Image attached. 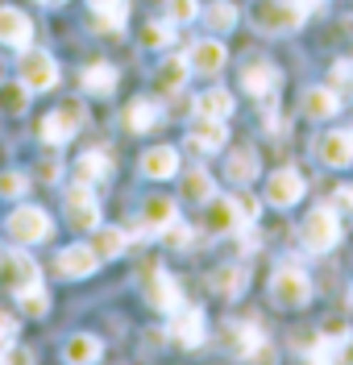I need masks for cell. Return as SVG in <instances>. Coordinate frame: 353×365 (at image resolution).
<instances>
[{"label":"cell","mask_w":353,"mask_h":365,"mask_svg":"<svg viewBox=\"0 0 353 365\" xmlns=\"http://www.w3.org/2000/svg\"><path fill=\"white\" fill-rule=\"evenodd\" d=\"M170 38H175L170 21H150L145 29H141V42L150 46V50H163V46H170Z\"/></svg>","instance_id":"38"},{"label":"cell","mask_w":353,"mask_h":365,"mask_svg":"<svg viewBox=\"0 0 353 365\" xmlns=\"http://www.w3.org/2000/svg\"><path fill=\"white\" fill-rule=\"evenodd\" d=\"M125 125H129L133 133H150V129L158 125V108H154L150 100H133V104L125 108Z\"/></svg>","instance_id":"31"},{"label":"cell","mask_w":353,"mask_h":365,"mask_svg":"<svg viewBox=\"0 0 353 365\" xmlns=\"http://www.w3.org/2000/svg\"><path fill=\"white\" fill-rule=\"evenodd\" d=\"M166 237H170V245H179V250H183V245L191 241V228H183V225H170V228H166Z\"/></svg>","instance_id":"44"},{"label":"cell","mask_w":353,"mask_h":365,"mask_svg":"<svg viewBox=\"0 0 353 365\" xmlns=\"http://www.w3.org/2000/svg\"><path fill=\"white\" fill-rule=\"evenodd\" d=\"M75 170H79V182H100L113 175V158L104 150H88L83 158L75 162Z\"/></svg>","instance_id":"27"},{"label":"cell","mask_w":353,"mask_h":365,"mask_svg":"<svg viewBox=\"0 0 353 365\" xmlns=\"http://www.w3.org/2000/svg\"><path fill=\"white\" fill-rule=\"evenodd\" d=\"M233 204H237V220H241V228H245V225H258V216H262L258 195L241 191V195H233Z\"/></svg>","instance_id":"39"},{"label":"cell","mask_w":353,"mask_h":365,"mask_svg":"<svg viewBox=\"0 0 353 365\" xmlns=\"http://www.w3.org/2000/svg\"><path fill=\"white\" fill-rule=\"evenodd\" d=\"M212 195H216V182H212L208 170H188V179H183V200L188 204H208Z\"/></svg>","instance_id":"29"},{"label":"cell","mask_w":353,"mask_h":365,"mask_svg":"<svg viewBox=\"0 0 353 365\" xmlns=\"http://www.w3.org/2000/svg\"><path fill=\"white\" fill-rule=\"evenodd\" d=\"M241 88L250 91L254 100H270L275 88H279V67H275V63H266V58L245 63V71H241Z\"/></svg>","instance_id":"14"},{"label":"cell","mask_w":353,"mask_h":365,"mask_svg":"<svg viewBox=\"0 0 353 365\" xmlns=\"http://www.w3.org/2000/svg\"><path fill=\"white\" fill-rule=\"evenodd\" d=\"M188 141L200 154H220L225 141H229V129H225V120H204V116H200V125H191Z\"/></svg>","instance_id":"19"},{"label":"cell","mask_w":353,"mask_h":365,"mask_svg":"<svg viewBox=\"0 0 353 365\" xmlns=\"http://www.w3.org/2000/svg\"><path fill=\"white\" fill-rule=\"evenodd\" d=\"M316 9H324V0H262V4H254V25L262 34H291Z\"/></svg>","instance_id":"1"},{"label":"cell","mask_w":353,"mask_h":365,"mask_svg":"<svg viewBox=\"0 0 353 365\" xmlns=\"http://www.w3.org/2000/svg\"><path fill=\"white\" fill-rule=\"evenodd\" d=\"M17 79H21L29 91H50L58 88V63H54V54L46 50H21V63H17Z\"/></svg>","instance_id":"3"},{"label":"cell","mask_w":353,"mask_h":365,"mask_svg":"<svg viewBox=\"0 0 353 365\" xmlns=\"http://www.w3.org/2000/svg\"><path fill=\"white\" fill-rule=\"evenodd\" d=\"M0 287H9L13 295L25 287H38V262L17 245L13 253H0Z\"/></svg>","instance_id":"7"},{"label":"cell","mask_w":353,"mask_h":365,"mask_svg":"<svg viewBox=\"0 0 353 365\" xmlns=\"http://www.w3.org/2000/svg\"><path fill=\"white\" fill-rule=\"evenodd\" d=\"M96 266H100V253L92 245H67L54 262V270L63 278H88V274H96Z\"/></svg>","instance_id":"15"},{"label":"cell","mask_w":353,"mask_h":365,"mask_svg":"<svg viewBox=\"0 0 353 365\" xmlns=\"http://www.w3.org/2000/svg\"><path fill=\"white\" fill-rule=\"evenodd\" d=\"M17 303H21L25 316H34V319H42V316H46V307H50L42 282H38V287H25V291H17Z\"/></svg>","instance_id":"34"},{"label":"cell","mask_w":353,"mask_h":365,"mask_svg":"<svg viewBox=\"0 0 353 365\" xmlns=\"http://www.w3.org/2000/svg\"><path fill=\"white\" fill-rule=\"evenodd\" d=\"M204 21H208V29H216V34H225V29H233V25H237V9L229 4V0H216V4H208Z\"/></svg>","instance_id":"35"},{"label":"cell","mask_w":353,"mask_h":365,"mask_svg":"<svg viewBox=\"0 0 353 365\" xmlns=\"http://www.w3.org/2000/svg\"><path fill=\"white\" fill-rule=\"evenodd\" d=\"M349 303H353V291H349Z\"/></svg>","instance_id":"49"},{"label":"cell","mask_w":353,"mask_h":365,"mask_svg":"<svg viewBox=\"0 0 353 365\" xmlns=\"http://www.w3.org/2000/svg\"><path fill=\"white\" fill-rule=\"evenodd\" d=\"M38 4H63V0H38Z\"/></svg>","instance_id":"48"},{"label":"cell","mask_w":353,"mask_h":365,"mask_svg":"<svg viewBox=\"0 0 353 365\" xmlns=\"http://www.w3.org/2000/svg\"><path fill=\"white\" fill-rule=\"evenodd\" d=\"M270 299L279 307H307L312 303V278H307L304 266L282 262L279 270L270 274Z\"/></svg>","instance_id":"2"},{"label":"cell","mask_w":353,"mask_h":365,"mask_svg":"<svg viewBox=\"0 0 353 365\" xmlns=\"http://www.w3.org/2000/svg\"><path fill=\"white\" fill-rule=\"evenodd\" d=\"M92 237H96L92 250L100 253V262H108V257H121V253H125V245H129V237H125L117 225H100Z\"/></svg>","instance_id":"26"},{"label":"cell","mask_w":353,"mask_h":365,"mask_svg":"<svg viewBox=\"0 0 353 365\" xmlns=\"http://www.w3.org/2000/svg\"><path fill=\"white\" fill-rule=\"evenodd\" d=\"M337 79H341V83H349V79H353V67H349V63H337Z\"/></svg>","instance_id":"46"},{"label":"cell","mask_w":353,"mask_h":365,"mask_svg":"<svg viewBox=\"0 0 353 365\" xmlns=\"http://www.w3.org/2000/svg\"><path fill=\"white\" fill-rule=\"evenodd\" d=\"M113 88H117V71L108 67V63H96V67L83 71V91H92V96H108Z\"/></svg>","instance_id":"32"},{"label":"cell","mask_w":353,"mask_h":365,"mask_svg":"<svg viewBox=\"0 0 353 365\" xmlns=\"http://www.w3.org/2000/svg\"><path fill=\"white\" fill-rule=\"evenodd\" d=\"M337 204H345L353 212V187H341V195H337Z\"/></svg>","instance_id":"47"},{"label":"cell","mask_w":353,"mask_h":365,"mask_svg":"<svg viewBox=\"0 0 353 365\" xmlns=\"http://www.w3.org/2000/svg\"><path fill=\"white\" fill-rule=\"evenodd\" d=\"M0 42L13 50H29V42H34V21L13 4H0Z\"/></svg>","instance_id":"13"},{"label":"cell","mask_w":353,"mask_h":365,"mask_svg":"<svg viewBox=\"0 0 353 365\" xmlns=\"http://www.w3.org/2000/svg\"><path fill=\"white\" fill-rule=\"evenodd\" d=\"M38 170H42V179H58V162H42V166H38Z\"/></svg>","instance_id":"45"},{"label":"cell","mask_w":353,"mask_h":365,"mask_svg":"<svg viewBox=\"0 0 353 365\" xmlns=\"http://www.w3.org/2000/svg\"><path fill=\"white\" fill-rule=\"evenodd\" d=\"M96 9V25L100 29H121L129 17V0H88Z\"/></svg>","instance_id":"30"},{"label":"cell","mask_w":353,"mask_h":365,"mask_svg":"<svg viewBox=\"0 0 353 365\" xmlns=\"http://www.w3.org/2000/svg\"><path fill=\"white\" fill-rule=\"evenodd\" d=\"M258 170H262V158H258V150H254V145L233 150V154H229V162H225V175H229L233 182H250Z\"/></svg>","instance_id":"25"},{"label":"cell","mask_w":353,"mask_h":365,"mask_svg":"<svg viewBox=\"0 0 353 365\" xmlns=\"http://www.w3.org/2000/svg\"><path fill=\"white\" fill-rule=\"evenodd\" d=\"M141 175L145 179H175L179 175V150L175 145H154L141 154Z\"/></svg>","instance_id":"17"},{"label":"cell","mask_w":353,"mask_h":365,"mask_svg":"<svg viewBox=\"0 0 353 365\" xmlns=\"http://www.w3.org/2000/svg\"><path fill=\"white\" fill-rule=\"evenodd\" d=\"M13 336H17V316H9V312L0 307V349L13 344Z\"/></svg>","instance_id":"43"},{"label":"cell","mask_w":353,"mask_h":365,"mask_svg":"<svg viewBox=\"0 0 353 365\" xmlns=\"http://www.w3.org/2000/svg\"><path fill=\"white\" fill-rule=\"evenodd\" d=\"M0 365H34V353L21 344H4L0 349Z\"/></svg>","instance_id":"40"},{"label":"cell","mask_w":353,"mask_h":365,"mask_svg":"<svg viewBox=\"0 0 353 365\" xmlns=\"http://www.w3.org/2000/svg\"><path fill=\"white\" fill-rule=\"evenodd\" d=\"M4 228H9V237L17 241V245H38V241H46L50 228H54V220H50L42 207H13L9 212V220H4Z\"/></svg>","instance_id":"4"},{"label":"cell","mask_w":353,"mask_h":365,"mask_svg":"<svg viewBox=\"0 0 353 365\" xmlns=\"http://www.w3.org/2000/svg\"><path fill=\"white\" fill-rule=\"evenodd\" d=\"M300 237H304L307 253H329L332 245L341 241V220H337V212H332V207H316L304 220Z\"/></svg>","instance_id":"5"},{"label":"cell","mask_w":353,"mask_h":365,"mask_svg":"<svg viewBox=\"0 0 353 365\" xmlns=\"http://www.w3.org/2000/svg\"><path fill=\"white\" fill-rule=\"evenodd\" d=\"M25 187H29V179H25V175H17V170L0 175V195H25Z\"/></svg>","instance_id":"41"},{"label":"cell","mask_w":353,"mask_h":365,"mask_svg":"<svg viewBox=\"0 0 353 365\" xmlns=\"http://www.w3.org/2000/svg\"><path fill=\"white\" fill-rule=\"evenodd\" d=\"M25 104H29V88H25L21 79L0 88V108H9V113H25Z\"/></svg>","instance_id":"36"},{"label":"cell","mask_w":353,"mask_h":365,"mask_svg":"<svg viewBox=\"0 0 353 365\" xmlns=\"http://www.w3.org/2000/svg\"><path fill=\"white\" fill-rule=\"evenodd\" d=\"M245 361H250V365H275V361H279V353H275V344H270V341H262Z\"/></svg>","instance_id":"42"},{"label":"cell","mask_w":353,"mask_h":365,"mask_svg":"<svg viewBox=\"0 0 353 365\" xmlns=\"http://www.w3.org/2000/svg\"><path fill=\"white\" fill-rule=\"evenodd\" d=\"M341 113V100L332 88H307L304 91V116L307 120H332Z\"/></svg>","instance_id":"22"},{"label":"cell","mask_w":353,"mask_h":365,"mask_svg":"<svg viewBox=\"0 0 353 365\" xmlns=\"http://www.w3.org/2000/svg\"><path fill=\"white\" fill-rule=\"evenodd\" d=\"M195 116H204V120H229L233 116V91L208 88L204 96H195Z\"/></svg>","instance_id":"21"},{"label":"cell","mask_w":353,"mask_h":365,"mask_svg":"<svg viewBox=\"0 0 353 365\" xmlns=\"http://www.w3.org/2000/svg\"><path fill=\"white\" fill-rule=\"evenodd\" d=\"M141 291H145V299H150V307H154V312H163V316H175V312L183 307V295H179L175 278H170L163 266L145 270V278H141Z\"/></svg>","instance_id":"6"},{"label":"cell","mask_w":353,"mask_h":365,"mask_svg":"<svg viewBox=\"0 0 353 365\" xmlns=\"http://www.w3.org/2000/svg\"><path fill=\"white\" fill-rule=\"evenodd\" d=\"M245 282H250V278H245L241 266H225V270H216V278H212V287H216L225 299H237L241 291H245Z\"/></svg>","instance_id":"33"},{"label":"cell","mask_w":353,"mask_h":365,"mask_svg":"<svg viewBox=\"0 0 353 365\" xmlns=\"http://www.w3.org/2000/svg\"><path fill=\"white\" fill-rule=\"evenodd\" d=\"M79 125H83V108L79 104H63V108H54L42 120V141L50 150H58V145H67L71 137L79 133Z\"/></svg>","instance_id":"8"},{"label":"cell","mask_w":353,"mask_h":365,"mask_svg":"<svg viewBox=\"0 0 353 365\" xmlns=\"http://www.w3.org/2000/svg\"><path fill=\"white\" fill-rule=\"evenodd\" d=\"M225 63H229V50H225V42H216V38L195 42L191 46V54H188V67L195 71V75H220Z\"/></svg>","instance_id":"16"},{"label":"cell","mask_w":353,"mask_h":365,"mask_svg":"<svg viewBox=\"0 0 353 365\" xmlns=\"http://www.w3.org/2000/svg\"><path fill=\"white\" fill-rule=\"evenodd\" d=\"M258 344H262V332L254 324H245V319H229V324H225V349H229V353L250 357Z\"/></svg>","instance_id":"20"},{"label":"cell","mask_w":353,"mask_h":365,"mask_svg":"<svg viewBox=\"0 0 353 365\" xmlns=\"http://www.w3.org/2000/svg\"><path fill=\"white\" fill-rule=\"evenodd\" d=\"M266 200L275 207H295L304 200V175L295 170V166H282L275 170L270 179H266Z\"/></svg>","instance_id":"11"},{"label":"cell","mask_w":353,"mask_h":365,"mask_svg":"<svg viewBox=\"0 0 353 365\" xmlns=\"http://www.w3.org/2000/svg\"><path fill=\"white\" fill-rule=\"evenodd\" d=\"M188 58H166L163 67L154 71V88L158 91H179L183 83H188Z\"/></svg>","instance_id":"28"},{"label":"cell","mask_w":353,"mask_h":365,"mask_svg":"<svg viewBox=\"0 0 353 365\" xmlns=\"http://www.w3.org/2000/svg\"><path fill=\"white\" fill-rule=\"evenodd\" d=\"M204 228H208V232H233V228H241L233 200H216V195H212L208 207H204Z\"/></svg>","instance_id":"23"},{"label":"cell","mask_w":353,"mask_h":365,"mask_svg":"<svg viewBox=\"0 0 353 365\" xmlns=\"http://www.w3.org/2000/svg\"><path fill=\"white\" fill-rule=\"evenodd\" d=\"M195 17H200L195 0H166V21L170 25H191Z\"/></svg>","instance_id":"37"},{"label":"cell","mask_w":353,"mask_h":365,"mask_svg":"<svg viewBox=\"0 0 353 365\" xmlns=\"http://www.w3.org/2000/svg\"><path fill=\"white\" fill-rule=\"evenodd\" d=\"M175 220H179V212H175V200H166V195H154L141 204V232H166Z\"/></svg>","instance_id":"18"},{"label":"cell","mask_w":353,"mask_h":365,"mask_svg":"<svg viewBox=\"0 0 353 365\" xmlns=\"http://www.w3.org/2000/svg\"><path fill=\"white\" fill-rule=\"evenodd\" d=\"M100 353H104V344L96 341V336H88V332H75V336L63 344L67 365H96V361H100Z\"/></svg>","instance_id":"24"},{"label":"cell","mask_w":353,"mask_h":365,"mask_svg":"<svg viewBox=\"0 0 353 365\" xmlns=\"http://www.w3.org/2000/svg\"><path fill=\"white\" fill-rule=\"evenodd\" d=\"M316 158L332 166V170H345L353 166V129H332L316 141Z\"/></svg>","instance_id":"12"},{"label":"cell","mask_w":353,"mask_h":365,"mask_svg":"<svg viewBox=\"0 0 353 365\" xmlns=\"http://www.w3.org/2000/svg\"><path fill=\"white\" fill-rule=\"evenodd\" d=\"M67 220L75 232H96L100 228V204H96V195L88 191V182H79V187L67 191Z\"/></svg>","instance_id":"9"},{"label":"cell","mask_w":353,"mask_h":365,"mask_svg":"<svg viewBox=\"0 0 353 365\" xmlns=\"http://www.w3.org/2000/svg\"><path fill=\"white\" fill-rule=\"evenodd\" d=\"M170 341L183 344V349H200L208 341V324H204V312L200 307H179L170 316Z\"/></svg>","instance_id":"10"}]
</instances>
